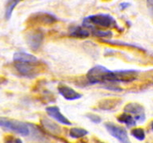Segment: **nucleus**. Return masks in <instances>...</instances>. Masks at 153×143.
Masks as SVG:
<instances>
[{
	"instance_id": "obj_1",
	"label": "nucleus",
	"mask_w": 153,
	"mask_h": 143,
	"mask_svg": "<svg viewBox=\"0 0 153 143\" xmlns=\"http://www.w3.org/2000/svg\"><path fill=\"white\" fill-rule=\"evenodd\" d=\"M82 26L86 28H114L118 32H123V29L117 25L114 17L103 13L85 17L82 21Z\"/></svg>"
},
{
	"instance_id": "obj_2",
	"label": "nucleus",
	"mask_w": 153,
	"mask_h": 143,
	"mask_svg": "<svg viewBox=\"0 0 153 143\" xmlns=\"http://www.w3.org/2000/svg\"><path fill=\"white\" fill-rule=\"evenodd\" d=\"M0 127L5 131H12L21 136H29L31 134V127L29 123L9 118L0 117Z\"/></svg>"
},
{
	"instance_id": "obj_3",
	"label": "nucleus",
	"mask_w": 153,
	"mask_h": 143,
	"mask_svg": "<svg viewBox=\"0 0 153 143\" xmlns=\"http://www.w3.org/2000/svg\"><path fill=\"white\" fill-rule=\"evenodd\" d=\"M14 66L16 68L17 72L23 77L33 79L38 76L41 70L44 68L41 65V62H27V63H22V62H14Z\"/></svg>"
},
{
	"instance_id": "obj_4",
	"label": "nucleus",
	"mask_w": 153,
	"mask_h": 143,
	"mask_svg": "<svg viewBox=\"0 0 153 143\" xmlns=\"http://www.w3.org/2000/svg\"><path fill=\"white\" fill-rule=\"evenodd\" d=\"M109 70L105 66L97 65L92 67L86 75L88 83L90 85L100 84L104 85L106 82V76Z\"/></svg>"
},
{
	"instance_id": "obj_5",
	"label": "nucleus",
	"mask_w": 153,
	"mask_h": 143,
	"mask_svg": "<svg viewBox=\"0 0 153 143\" xmlns=\"http://www.w3.org/2000/svg\"><path fill=\"white\" fill-rule=\"evenodd\" d=\"M58 21V18L55 15L49 12H38L34 13L28 18L27 25L31 26H49Z\"/></svg>"
},
{
	"instance_id": "obj_6",
	"label": "nucleus",
	"mask_w": 153,
	"mask_h": 143,
	"mask_svg": "<svg viewBox=\"0 0 153 143\" xmlns=\"http://www.w3.org/2000/svg\"><path fill=\"white\" fill-rule=\"evenodd\" d=\"M44 40V32L39 28L33 29L26 34V42L30 49L38 51Z\"/></svg>"
},
{
	"instance_id": "obj_7",
	"label": "nucleus",
	"mask_w": 153,
	"mask_h": 143,
	"mask_svg": "<svg viewBox=\"0 0 153 143\" xmlns=\"http://www.w3.org/2000/svg\"><path fill=\"white\" fill-rule=\"evenodd\" d=\"M105 127L106 131L112 137L116 138L118 142L123 143L129 142V138L128 136V132L125 128L119 126L116 124L107 122L105 124Z\"/></svg>"
},
{
	"instance_id": "obj_8",
	"label": "nucleus",
	"mask_w": 153,
	"mask_h": 143,
	"mask_svg": "<svg viewBox=\"0 0 153 143\" xmlns=\"http://www.w3.org/2000/svg\"><path fill=\"white\" fill-rule=\"evenodd\" d=\"M123 111L125 113L130 114L134 115V120L139 123H144L146 121V112L145 108L142 105L137 103H129L126 104L123 108Z\"/></svg>"
},
{
	"instance_id": "obj_9",
	"label": "nucleus",
	"mask_w": 153,
	"mask_h": 143,
	"mask_svg": "<svg viewBox=\"0 0 153 143\" xmlns=\"http://www.w3.org/2000/svg\"><path fill=\"white\" fill-rule=\"evenodd\" d=\"M46 112L48 115L53 118L58 123L65 125H71V122L66 117L63 115V114L60 112V109L57 106H50L46 108Z\"/></svg>"
},
{
	"instance_id": "obj_10",
	"label": "nucleus",
	"mask_w": 153,
	"mask_h": 143,
	"mask_svg": "<svg viewBox=\"0 0 153 143\" xmlns=\"http://www.w3.org/2000/svg\"><path fill=\"white\" fill-rule=\"evenodd\" d=\"M117 82L128 83L134 81L139 76V71L134 70H116Z\"/></svg>"
},
{
	"instance_id": "obj_11",
	"label": "nucleus",
	"mask_w": 153,
	"mask_h": 143,
	"mask_svg": "<svg viewBox=\"0 0 153 143\" xmlns=\"http://www.w3.org/2000/svg\"><path fill=\"white\" fill-rule=\"evenodd\" d=\"M58 92L60 94L62 98L68 100V101H74V100H77L80 99L82 97V94L76 92L74 89H72L70 87L67 86H60L58 87Z\"/></svg>"
},
{
	"instance_id": "obj_12",
	"label": "nucleus",
	"mask_w": 153,
	"mask_h": 143,
	"mask_svg": "<svg viewBox=\"0 0 153 143\" xmlns=\"http://www.w3.org/2000/svg\"><path fill=\"white\" fill-rule=\"evenodd\" d=\"M122 103V100L119 98H108L101 100L98 103L100 110L103 111H115Z\"/></svg>"
},
{
	"instance_id": "obj_13",
	"label": "nucleus",
	"mask_w": 153,
	"mask_h": 143,
	"mask_svg": "<svg viewBox=\"0 0 153 143\" xmlns=\"http://www.w3.org/2000/svg\"><path fill=\"white\" fill-rule=\"evenodd\" d=\"M40 122H41V125L43 127V129L44 131H46V132H48L51 135H54V136L60 135L61 128L54 121L50 120L46 117H43Z\"/></svg>"
},
{
	"instance_id": "obj_14",
	"label": "nucleus",
	"mask_w": 153,
	"mask_h": 143,
	"mask_svg": "<svg viewBox=\"0 0 153 143\" xmlns=\"http://www.w3.org/2000/svg\"><path fill=\"white\" fill-rule=\"evenodd\" d=\"M68 34L70 37H74V38L84 39L89 37L90 32L88 30H87V28L84 26H71L69 28Z\"/></svg>"
},
{
	"instance_id": "obj_15",
	"label": "nucleus",
	"mask_w": 153,
	"mask_h": 143,
	"mask_svg": "<svg viewBox=\"0 0 153 143\" xmlns=\"http://www.w3.org/2000/svg\"><path fill=\"white\" fill-rule=\"evenodd\" d=\"M13 61L14 62H22V63H27V62H38L39 61L38 58L34 55L28 54L23 51L16 52L13 56Z\"/></svg>"
},
{
	"instance_id": "obj_16",
	"label": "nucleus",
	"mask_w": 153,
	"mask_h": 143,
	"mask_svg": "<svg viewBox=\"0 0 153 143\" xmlns=\"http://www.w3.org/2000/svg\"><path fill=\"white\" fill-rule=\"evenodd\" d=\"M101 42L104 43H107L109 45H113V46H119V47H127V48H134V49H138L140 51H142V52H146V50L145 48H143L142 47H140V46H137L135 44H131L128 43H124L123 41H118V40H109V39H101Z\"/></svg>"
},
{
	"instance_id": "obj_17",
	"label": "nucleus",
	"mask_w": 153,
	"mask_h": 143,
	"mask_svg": "<svg viewBox=\"0 0 153 143\" xmlns=\"http://www.w3.org/2000/svg\"><path fill=\"white\" fill-rule=\"evenodd\" d=\"M117 120L121 124L125 125L128 128H131V127H134L136 125V120H134V116L130 115V114L128 113H123L117 117Z\"/></svg>"
},
{
	"instance_id": "obj_18",
	"label": "nucleus",
	"mask_w": 153,
	"mask_h": 143,
	"mask_svg": "<svg viewBox=\"0 0 153 143\" xmlns=\"http://www.w3.org/2000/svg\"><path fill=\"white\" fill-rule=\"evenodd\" d=\"M22 1H23V0H7L5 5V13H4V17L7 21L10 20L15 8Z\"/></svg>"
},
{
	"instance_id": "obj_19",
	"label": "nucleus",
	"mask_w": 153,
	"mask_h": 143,
	"mask_svg": "<svg viewBox=\"0 0 153 143\" xmlns=\"http://www.w3.org/2000/svg\"><path fill=\"white\" fill-rule=\"evenodd\" d=\"M89 29L91 30V33L94 37H100V39L111 38L113 36V32L111 31H104V30H100V28L95 27H91Z\"/></svg>"
},
{
	"instance_id": "obj_20",
	"label": "nucleus",
	"mask_w": 153,
	"mask_h": 143,
	"mask_svg": "<svg viewBox=\"0 0 153 143\" xmlns=\"http://www.w3.org/2000/svg\"><path fill=\"white\" fill-rule=\"evenodd\" d=\"M88 134V131L83 128L73 127L69 131V136L73 139H79V138L84 137Z\"/></svg>"
},
{
	"instance_id": "obj_21",
	"label": "nucleus",
	"mask_w": 153,
	"mask_h": 143,
	"mask_svg": "<svg viewBox=\"0 0 153 143\" xmlns=\"http://www.w3.org/2000/svg\"><path fill=\"white\" fill-rule=\"evenodd\" d=\"M130 134L133 137H134L140 142H142L146 139V132L142 128H134L132 129Z\"/></svg>"
},
{
	"instance_id": "obj_22",
	"label": "nucleus",
	"mask_w": 153,
	"mask_h": 143,
	"mask_svg": "<svg viewBox=\"0 0 153 143\" xmlns=\"http://www.w3.org/2000/svg\"><path fill=\"white\" fill-rule=\"evenodd\" d=\"M86 117L92 123H94V124H100L102 120L100 116L97 115V114H86Z\"/></svg>"
},
{
	"instance_id": "obj_23",
	"label": "nucleus",
	"mask_w": 153,
	"mask_h": 143,
	"mask_svg": "<svg viewBox=\"0 0 153 143\" xmlns=\"http://www.w3.org/2000/svg\"><path fill=\"white\" fill-rule=\"evenodd\" d=\"M130 6H131V4L130 3H128V2H123V3H121L120 4H119L121 10H127Z\"/></svg>"
},
{
	"instance_id": "obj_24",
	"label": "nucleus",
	"mask_w": 153,
	"mask_h": 143,
	"mask_svg": "<svg viewBox=\"0 0 153 143\" xmlns=\"http://www.w3.org/2000/svg\"><path fill=\"white\" fill-rule=\"evenodd\" d=\"M147 6L149 7V9L151 10L153 15V0H147Z\"/></svg>"
},
{
	"instance_id": "obj_25",
	"label": "nucleus",
	"mask_w": 153,
	"mask_h": 143,
	"mask_svg": "<svg viewBox=\"0 0 153 143\" xmlns=\"http://www.w3.org/2000/svg\"><path fill=\"white\" fill-rule=\"evenodd\" d=\"M151 129H152V131L153 132V121L151 123Z\"/></svg>"
},
{
	"instance_id": "obj_26",
	"label": "nucleus",
	"mask_w": 153,
	"mask_h": 143,
	"mask_svg": "<svg viewBox=\"0 0 153 143\" xmlns=\"http://www.w3.org/2000/svg\"><path fill=\"white\" fill-rule=\"evenodd\" d=\"M107 1H108V0H107Z\"/></svg>"
}]
</instances>
